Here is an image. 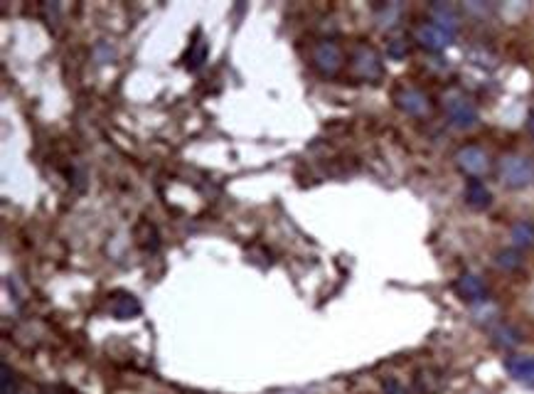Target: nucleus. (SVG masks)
<instances>
[{
    "label": "nucleus",
    "mask_w": 534,
    "mask_h": 394,
    "mask_svg": "<svg viewBox=\"0 0 534 394\" xmlns=\"http://www.w3.org/2000/svg\"><path fill=\"white\" fill-rule=\"evenodd\" d=\"M387 52H389V57H392V59H404L406 52H409V45H406L404 40H392L387 45Z\"/></svg>",
    "instance_id": "6ab92c4d"
},
{
    "label": "nucleus",
    "mask_w": 534,
    "mask_h": 394,
    "mask_svg": "<svg viewBox=\"0 0 534 394\" xmlns=\"http://www.w3.org/2000/svg\"><path fill=\"white\" fill-rule=\"evenodd\" d=\"M495 261H498L500 269H505V271H517L520 266H522V256H520V252H515V249H505V252H500Z\"/></svg>",
    "instance_id": "dca6fc26"
},
{
    "label": "nucleus",
    "mask_w": 534,
    "mask_h": 394,
    "mask_svg": "<svg viewBox=\"0 0 534 394\" xmlns=\"http://www.w3.org/2000/svg\"><path fill=\"white\" fill-rule=\"evenodd\" d=\"M311 59H313V67H315L323 77H335L337 72L342 69L345 65V57H342V50L337 42L333 40H320L313 47L311 52Z\"/></svg>",
    "instance_id": "20e7f679"
},
{
    "label": "nucleus",
    "mask_w": 534,
    "mask_h": 394,
    "mask_svg": "<svg viewBox=\"0 0 534 394\" xmlns=\"http://www.w3.org/2000/svg\"><path fill=\"white\" fill-rule=\"evenodd\" d=\"M109 311L116 320H131L141 313V300L129 291H116L109 300Z\"/></svg>",
    "instance_id": "1a4fd4ad"
},
{
    "label": "nucleus",
    "mask_w": 534,
    "mask_h": 394,
    "mask_svg": "<svg viewBox=\"0 0 534 394\" xmlns=\"http://www.w3.org/2000/svg\"><path fill=\"white\" fill-rule=\"evenodd\" d=\"M456 163L460 171L468 173V175H473V177L482 175V173H487V168H490V158H487V153L480 146H463L456 153Z\"/></svg>",
    "instance_id": "0eeeda50"
},
{
    "label": "nucleus",
    "mask_w": 534,
    "mask_h": 394,
    "mask_svg": "<svg viewBox=\"0 0 534 394\" xmlns=\"http://www.w3.org/2000/svg\"><path fill=\"white\" fill-rule=\"evenodd\" d=\"M399 12H401V8L397 6V3H392V6H384V8H381V12H379V25H381V28H392V25L399 20Z\"/></svg>",
    "instance_id": "a211bd4d"
},
{
    "label": "nucleus",
    "mask_w": 534,
    "mask_h": 394,
    "mask_svg": "<svg viewBox=\"0 0 534 394\" xmlns=\"http://www.w3.org/2000/svg\"><path fill=\"white\" fill-rule=\"evenodd\" d=\"M431 18H434V23L458 32V12H456V8L448 6V3H436V6H431Z\"/></svg>",
    "instance_id": "f8f14e48"
},
{
    "label": "nucleus",
    "mask_w": 534,
    "mask_h": 394,
    "mask_svg": "<svg viewBox=\"0 0 534 394\" xmlns=\"http://www.w3.org/2000/svg\"><path fill=\"white\" fill-rule=\"evenodd\" d=\"M505 370L510 372L515 380L534 387V358H510L505 362Z\"/></svg>",
    "instance_id": "9b49d317"
},
{
    "label": "nucleus",
    "mask_w": 534,
    "mask_h": 394,
    "mask_svg": "<svg viewBox=\"0 0 534 394\" xmlns=\"http://www.w3.org/2000/svg\"><path fill=\"white\" fill-rule=\"evenodd\" d=\"M205 59H207V42L200 40V32H197V40L190 45L188 54H185V67H188L190 72H197L202 65H205Z\"/></svg>",
    "instance_id": "ddd939ff"
},
{
    "label": "nucleus",
    "mask_w": 534,
    "mask_h": 394,
    "mask_svg": "<svg viewBox=\"0 0 534 394\" xmlns=\"http://www.w3.org/2000/svg\"><path fill=\"white\" fill-rule=\"evenodd\" d=\"M0 372H3V377H0V384H3V394H18V380H15V372H12L10 367L5 365V362H3Z\"/></svg>",
    "instance_id": "f3484780"
},
{
    "label": "nucleus",
    "mask_w": 534,
    "mask_h": 394,
    "mask_svg": "<svg viewBox=\"0 0 534 394\" xmlns=\"http://www.w3.org/2000/svg\"><path fill=\"white\" fill-rule=\"evenodd\" d=\"M510 237H512V244H515L517 249L532 247L534 244V224L532 222H517L515 227H512Z\"/></svg>",
    "instance_id": "4468645a"
},
{
    "label": "nucleus",
    "mask_w": 534,
    "mask_h": 394,
    "mask_svg": "<svg viewBox=\"0 0 534 394\" xmlns=\"http://www.w3.org/2000/svg\"><path fill=\"white\" fill-rule=\"evenodd\" d=\"M350 69H353L355 77L362 79V82H377V79H381V74H384V67H381V59H379V54H377V50L370 47V45H364V42H359V45L353 47V54H350Z\"/></svg>",
    "instance_id": "f257e3e1"
},
{
    "label": "nucleus",
    "mask_w": 534,
    "mask_h": 394,
    "mask_svg": "<svg viewBox=\"0 0 534 394\" xmlns=\"http://www.w3.org/2000/svg\"><path fill=\"white\" fill-rule=\"evenodd\" d=\"M414 40L421 45L423 50H431V52H441V50H446L453 40H456V32L438 23H423L414 30Z\"/></svg>",
    "instance_id": "39448f33"
},
{
    "label": "nucleus",
    "mask_w": 534,
    "mask_h": 394,
    "mask_svg": "<svg viewBox=\"0 0 534 394\" xmlns=\"http://www.w3.org/2000/svg\"><path fill=\"white\" fill-rule=\"evenodd\" d=\"M493 338H495V342H498L500 347L520 345V333H517L515 328H510V325H500V328L493 333Z\"/></svg>",
    "instance_id": "2eb2a0df"
},
{
    "label": "nucleus",
    "mask_w": 534,
    "mask_h": 394,
    "mask_svg": "<svg viewBox=\"0 0 534 394\" xmlns=\"http://www.w3.org/2000/svg\"><path fill=\"white\" fill-rule=\"evenodd\" d=\"M500 180L507 188H527L534 183V160L527 155H505L500 160Z\"/></svg>",
    "instance_id": "f03ea898"
},
{
    "label": "nucleus",
    "mask_w": 534,
    "mask_h": 394,
    "mask_svg": "<svg viewBox=\"0 0 534 394\" xmlns=\"http://www.w3.org/2000/svg\"><path fill=\"white\" fill-rule=\"evenodd\" d=\"M465 202H468L473 210H485V207H490V202H493V195H490V190L485 188V183H480V180H470V183L465 185Z\"/></svg>",
    "instance_id": "9d476101"
},
{
    "label": "nucleus",
    "mask_w": 534,
    "mask_h": 394,
    "mask_svg": "<svg viewBox=\"0 0 534 394\" xmlns=\"http://www.w3.org/2000/svg\"><path fill=\"white\" fill-rule=\"evenodd\" d=\"M443 109L446 116L456 129H473L478 124V109L476 104L460 91H448L443 96Z\"/></svg>",
    "instance_id": "7ed1b4c3"
},
{
    "label": "nucleus",
    "mask_w": 534,
    "mask_h": 394,
    "mask_svg": "<svg viewBox=\"0 0 534 394\" xmlns=\"http://www.w3.org/2000/svg\"><path fill=\"white\" fill-rule=\"evenodd\" d=\"M384 394H409V389L399 382V380H384Z\"/></svg>",
    "instance_id": "aec40b11"
},
{
    "label": "nucleus",
    "mask_w": 534,
    "mask_h": 394,
    "mask_svg": "<svg viewBox=\"0 0 534 394\" xmlns=\"http://www.w3.org/2000/svg\"><path fill=\"white\" fill-rule=\"evenodd\" d=\"M394 101L399 106L401 111L409 113V116H426L431 111V101L429 96L423 94L421 89L416 87H401L397 89V94H394Z\"/></svg>",
    "instance_id": "423d86ee"
},
{
    "label": "nucleus",
    "mask_w": 534,
    "mask_h": 394,
    "mask_svg": "<svg viewBox=\"0 0 534 394\" xmlns=\"http://www.w3.org/2000/svg\"><path fill=\"white\" fill-rule=\"evenodd\" d=\"M453 291L463 300L468 303H480V300L487 298V286L480 276L476 274H463V276H458L456 283H453Z\"/></svg>",
    "instance_id": "6e6552de"
}]
</instances>
